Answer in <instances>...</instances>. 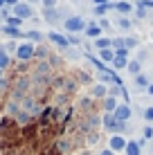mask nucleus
Listing matches in <instances>:
<instances>
[{"instance_id": "obj_1", "label": "nucleus", "mask_w": 153, "mask_h": 155, "mask_svg": "<svg viewBox=\"0 0 153 155\" xmlns=\"http://www.w3.org/2000/svg\"><path fill=\"white\" fill-rule=\"evenodd\" d=\"M34 54H36V45L32 41L18 43V50H16V58H18V61H32Z\"/></svg>"}, {"instance_id": "obj_2", "label": "nucleus", "mask_w": 153, "mask_h": 155, "mask_svg": "<svg viewBox=\"0 0 153 155\" xmlns=\"http://www.w3.org/2000/svg\"><path fill=\"white\" fill-rule=\"evenodd\" d=\"M63 29L70 31V34H81V31L86 29V20H83L81 16H70V18L63 20Z\"/></svg>"}, {"instance_id": "obj_3", "label": "nucleus", "mask_w": 153, "mask_h": 155, "mask_svg": "<svg viewBox=\"0 0 153 155\" xmlns=\"http://www.w3.org/2000/svg\"><path fill=\"white\" fill-rule=\"evenodd\" d=\"M126 144H128V140L122 135V133H113V135L108 137V148L113 153H122L126 148Z\"/></svg>"}, {"instance_id": "obj_4", "label": "nucleus", "mask_w": 153, "mask_h": 155, "mask_svg": "<svg viewBox=\"0 0 153 155\" xmlns=\"http://www.w3.org/2000/svg\"><path fill=\"white\" fill-rule=\"evenodd\" d=\"M101 126L106 128V130L113 135V133H119L124 128V124H119L117 119H115V115L113 113H104V117H101Z\"/></svg>"}, {"instance_id": "obj_5", "label": "nucleus", "mask_w": 153, "mask_h": 155, "mask_svg": "<svg viewBox=\"0 0 153 155\" xmlns=\"http://www.w3.org/2000/svg\"><path fill=\"white\" fill-rule=\"evenodd\" d=\"M12 9H14V16H16V18H20V20L34 18V9H32V5H27V2H18Z\"/></svg>"}, {"instance_id": "obj_6", "label": "nucleus", "mask_w": 153, "mask_h": 155, "mask_svg": "<svg viewBox=\"0 0 153 155\" xmlns=\"http://www.w3.org/2000/svg\"><path fill=\"white\" fill-rule=\"evenodd\" d=\"M115 119L119 121V124H126V121L131 119V115H133V110H131V106L128 104H119L117 108H115Z\"/></svg>"}, {"instance_id": "obj_7", "label": "nucleus", "mask_w": 153, "mask_h": 155, "mask_svg": "<svg viewBox=\"0 0 153 155\" xmlns=\"http://www.w3.org/2000/svg\"><path fill=\"white\" fill-rule=\"evenodd\" d=\"M99 126H101V117H99V115H88L86 121L81 124V128H83V130H88V133H95Z\"/></svg>"}, {"instance_id": "obj_8", "label": "nucleus", "mask_w": 153, "mask_h": 155, "mask_svg": "<svg viewBox=\"0 0 153 155\" xmlns=\"http://www.w3.org/2000/svg\"><path fill=\"white\" fill-rule=\"evenodd\" d=\"M47 38H50L52 43H54V45H59V50H63V52H65L68 47H70L68 38H65L63 34H59V31H50V34H47Z\"/></svg>"}, {"instance_id": "obj_9", "label": "nucleus", "mask_w": 153, "mask_h": 155, "mask_svg": "<svg viewBox=\"0 0 153 155\" xmlns=\"http://www.w3.org/2000/svg\"><path fill=\"white\" fill-rule=\"evenodd\" d=\"M90 97L92 99H106L108 97V85L106 83H95L90 88Z\"/></svg>"}, {"instance_id": "obj_10", "label": "nucleus", "mask_w": 153, "mask_h": 155, "mask_svg": "<svg viewBox=\"0 0 153 155\" xmlns=\"http://www.w3.org/2000/svg\"><path fill=\"white\" fill-rule=\"evenodd\" d=\"M101 27H99V23H86V29H83V34L88 36V38H101Z\"/></svg>"}, {"instance_id": "obj_11", "label": "nucleus", "mask_w": 153, "mask_h": 155, "mask_svg": "<svg viewBox=\"0 0 153 155\" xmlns=\"http://www.w3.org/2000/svg\"><path fill=\"white\" fill-rule=\"evenodd\" d=\"M124 153H126V155H142V146H140V142L128 140V144H126V148H124Z\"/></svg>"}, {"instance_id": "obj_12", "label": "nucleus", "mask_w": 153, "mask_h": 155, "mask_svg": "<svg viewBox=\"0 0 153 155\" xmlns=\"http://www.w3.org/2000/svg\"><path fill=\"white\" fill-rule=\"evenodd\" d=\"M108 47H113V38H106V36H101V38L95 41V50H97V52L108 50Z\"/></svg>"}, {"instance_id": "obj_13", "label": "nucleus", "mask_w": 153, "mask_h": 155, "mask_svg": "<svg viewBox=\"0 0 153 155\" xmlns=\"http://www.w3.org/2000/svg\"><path fill=\"white\" fill-rule=\"evenodd\" d=\"M117 106H119V101L108 94V97L104 99V113H115V108H117Z\"/></svg>"}, {"instance_id": "obj_14", "label": "nucleus", "mask_w": 153, "mask_h": 155, "mask_svg": "<svg viewBox=\"0 0 153 155\" xmlns=\"http://www.w3.org/2000/svg\"><path fill=\"white\" fill-rule=\"evenodd\" d=\"M0 29H2L7 36H12V38H23V36H25V34H23V31H20L18 27H12V25H2Z\"/></svg>"}, {"instance_id": "obj_15", "label": "nucleus", "mask_w": 153, "mask_h": 155, "mask_svg": "<svg viewBox=\"0 0 153 155\" xmlns=\"http://www.w3.org/2000/svg\"><path fill=\"white\" fill-rule=\"evenodd\" d=\"M126 70L133 74V77H138V74H142V63L138 61V58H131L128 65H126Z\"/></svg>"}, {"instance_id": "obj_16", "label": "nucleus", "mask_w": 153, "mask_h": 155, "mask_svg": "<svg viewBox=\"0 0 153 155\" xmlns=\"http://www.w3.org/2000/svg\"><path fill=\"white\" fill-rule=\"evenodd\" d=\"M126 65H128V58L115 54V58H113V70H126Z\"/></svg>"}, {"instance_id": "obj_17", "label": "nucleus", "mask_w": 153, "mask_h": 155, "mask_svg": "<svg viewBox=\"0 0 153 155\" xmlns=\"http://www.w3.org/2000/svg\"><path fill=\"white\" fill-rule=\"evenodd\" d=\"M43 18L47 20V23H56V20H59V12H56V7L43 9Z\"/></svg>"}, {"instance_id": "obj_18", "label": "nucleus", "mask_w": 153, "mask_h": 155, "mask_svg": "<svg viewBox=\"0 0 153 155\" xmlns=\"http://www.w3.org/2000/svg\"><path fill=\"white\" fill-rule=\"evenodd\" d=\"M99 58H101V63H113L115 50H113V47H108V50H101V52H99Z\"/></svg>"}, {"instance_id": "obj_19", "label": "nucleus", "mask_w": 153, "mask_h": 155, "mask_svg": "<svg viewBox=\"0 0 153 155\" xmlns=\"http://www.w3.org/2000/svg\"><path fill=\"white\" fill-rule=\"evenodd\" d=\"M113 9H117V12H122V14H131L135 7L131 2H113Z\"/></svg>"}, {"instance_id": "obj_20", "label": "nucleus", "mask_w": 153, "mask_h": 155, "mask_svg": "<svg viewBox=\"0 0 153 155\" xmlns=\"http://www.w3.org/2000/svg\"><path fill=\"white\" fill-rule=\"evenodd\" d=\"M135 85H138V88H149L151 81H149L146 74H138V77H135Z\"/></svg>"}, {"instance_id": "obj_21", "label": "nucleus", "mask_w": 153, "mask_h": 155, "mask_svg": "<svg viewBox=\"0 0 153 155\" xmlns=\"http://www.w3.org/2000/svg\"><path fill=\"white\" fill-rule=\"evenodd\" d=\"M9 63H12V58H9V54L5 50H0V70H7Z\"/></svg>"}, {"instance_id": "obj_22", "label": "nucleus", "mask_w": 153, "mask_h": 155, "mask_svg": "<svg viewBox=\"0 0 153 155\" xmlns=\"http://www.w3.org/2000/svg\"><path fill=\"white\" fill-rule=\"evenodd\" d=\"M108 9H113V2H108V5H99V7H95V16H99V18H104Z\"/></svg>"}, {"instance_id": "obj_23", "label": "nucleus", "mask_w": 153, "mask_h": 155, "mask_svg": "<svg viewBox=\"0 0 153 155\" xmlns=\"http://www.w3.org/2000/svg\"><path fill=\"white\" fill-rule=\"evenodd\" d=\"M124 45H126V50H135V47L140 45V41L135 38V36H126V38H124Z\"/></svg>"}, {"instance_id": "obj_24", "label": "nucleus", "mask_w": 153, "mask_h": 155, "mask_svg": "<svg viewBox=\"0 0 153 155\" xmlns=\"http://www.w3.org/2000/svg\"><path fill=\"white\" fill-rule=\"evenodd\" d=\"M86 144H88V146H97V144H99V133H97V130H95V133H88Z\"/></svg>"}, {"instance_id": "obj_25", "label": "nucleus", "mask_w": 153, "mask_h": 155, "mask_svg": "<svg viewBox=\"0 0 153 155\" xmlns=\"http://www.w3.org/2000/svg\"><path fill=\"white\" fill-rule=\"evenodd\" d=\"M142 137H144V142H151V140H153V126H151V124L144 126V130H142Z\"/></svg>"}, {"instance_id": "obj_26", "label": "nucleus", "mask_w": 153, "mask_h": 155, "mask_svg": "<svg viewBox=\"0 0 153 155\" xmlns=\"http://www.w3.org/2000/svg\"><path fill=\"white\" fill-rule=\"evenodd\" d=\"M142 119H144L146 124H153V106L144 108V113H142Z\"/></svg>"}, {"instance_id": "obj_27", "label": "nucleus", "mask_w": 153, "mask_h": 155, "mask_svg": "<svg viewBox=\"0 0 153 155\" xmlns=\"http://www.w3.org/2000/svg\"><path fill=\"white\" fill-rule=\"evenodd\" d=\"M36 72H38V74H47V72H50V63H47V61H41L38 65H36Z\"/></svg>"}, {"instance_id": "obj_28", "label": "nucleus", "mask_w": 153, "mask_h": 155, "mask_svg": "<svg viewBox=\"0 0 153 155\" xmlns=\"http://www.w3.org/2000/svg\"><path fill=\"white\" fill-rule=\"evenodd\" d=\"M2 50L7 52V54H9V52H14V54H16V50H18V43H16V41H9V43H5Z\"/></svg>"}, {"instance_id": "obj_29", "label": "nucleus", "mask_w": 153, "mask_h": 155, "mask_svg": "<svg viewBox=\"0 0 153 155\" xmlns=\"http://www.w3.org/2000/svg\"><path fill=\"white\" fill-rule=\"evenodd\" d=\"M113 50H115V52H119V50H126V45H124V38H113Z\"/></svg>"}, {"instance_id": "obj_30", "label": "nucleus", "mask_w": 153, "mask_h": 155, "mask_svg": "<svg viewBox=\"0 0 153 155\" xmlns=\"http://www.w3.org/2000/svg\"><path fill=\"white\" fill-rule=\"evenodd\" d=\"M25 36H27V38H32V41H43V34H41V31H34V29H32V31H27V34H25Z\"/></svg>"}, {"instance_id": "obj_31", "label": "nucleus", "mask_w": 153, "mask_h": 155, "mask_svg": "<svg viewBox=\"0 0 153 155\" xmlns=\"http://www.w3.org/2000/svg\"><path fill=\"white\" fill-rule=\"evenodd\" d=\"M135 7H142V9H153V0H138Z\"/></svg>"}, {"instance_id": "obj_32", "label": "nucleus", "mask_w": 153, "mask_h": 155, "mask_svg": "<svg viewBox=\"0 0 153 155\" xmlns=\"http://www.w3.org/2000/svg\"><path fill=\"white\" fill-rule=\"evenodd\" d=\"M5 25H12V27H20V25H23V20L16 18V16H12V18H7V23H5Z\"/></svg>"}, {"instance_id": "obj_33", "label": "nucleus", "mask_w": 153, "mask_h": 155, "mask_svg": "<svg viewBox=\"0 0 153 155\" xmlns=\"http://www.w3.org/2000/svg\"><path fill=\"white\" fill-rule=\"evenodd\" d=\"M79 106H81L83 110H90V106H92V97H83V99H81V104H79Z\"/></svg>"}, {"instance_id": "obj_34", "label": "nucleus", "mask_w": 153, "mask_h": 155, "mask_svg": "<svg viewBox=\"0 0 153 155\" xmlns=\"http://www.w3.org/2000/svg\"><path fill=\"white\" fill-rule=\"evenodd\" d=\"M41 5H43V9H52L59 5V0H41Z\"/></svg>"}, {"instance_id": "obj_35", "label": "nucleus", "mask_w": 153, "mask_h": 155, "mask_svg": "<svg viewBox=\"0 0 153 155\" xmlns=\"http://www.w3.org/2000/svg\"><path fill=\"white\" fill-rule=\"evenodd\" d=\"M65 54H68V58H72V61H79V58H81V54H79V52H72L70 47L65 50Z\"/></svg>"}, {"instance_id": "obj_36", "label": "nucleus", "mask_w": 153, "mask_h": 155, "mask_svg": "<svg viewBox=\"0 0 153 155\" xmlns=\"http://www.w3.org/2000/svg\"><path fill=\"white\" fill-rule=\"evenodd\" d=\"M117 25H119L122 29H131V20H128V18H119V20H117Z\"/></svg>"}, {"instance_id": "obj_37", "label": "nucleus", "mask_w": 153, "mask_h": 155, "mask_svg": "<svg viewBox=\"0 0 153 155\" xmlns=\"http://www.w3.org/2000/svg\"><path fill=\"white\" fill-rule=\"evenodd\" d=\"M34 56H43V58H45V56H47V50H45L43 45H36V54H34Z\"/></svg>"}, {"instance_id": "obj_38", "label": "nucleus", "mask_w": 153, "mask_h": 155, "mask_svg": "<svg viewBox=\"0 0 153 155\" xmlns=\"http://www.w3.org/2000/svg\"><path fill=\"white\" fill-rule=\"evenodd\" d=\"M133 12H135V16H138V18H146V9H142V7H135Z\"/></svg>"}, {"instance_id": "obj_39", "label": "nucleus", "mask_w": 153, "mask_h": 155, "mask_svg": "<svg viewBox=\"0 0 153 155\" xmlns=\"http://www.w3.org/2000/svg\"><path fill=\"white\" fill-rule=\"evenodd\" d=\"M68 146H70V144H68V140H61V142H59V151H61V153H65Z\"/></svg>"}, {"instance_id": "obj_40", "label": "nucleus", "mask_w": 153, "mask_h": 155, "mask_svg": "<svg viewBox=\"0 0 153 155\" xmlns=\"http://www.w3.org/2000/svg\"><path fill=\"white\" fill-rule=\"evenodd\" d=\"M20 0H5V7H16Z\"/></svg>"}, {"instance_id": "obj_41", "label": "nucleus", "mask_w": 153, "mask_h": 155, "mask_svg": "<svg viewBox=\"0 0 153 155\" xmlns=\"http://www.w3.org/2000/svg\"><path fill=\"white\" fill-rule=\"evenodd\" d=\"M99 27H104V29H108V27H110V23H108V20H106V18H101V20H99Z\"/></svg>"}, {"instance_id": "obj_42", "label": "nucleus", "mask_w": 153, "mask_h": 155, "mask_svg": "<svg viewBox=\"0 0 153 155\" xmlns=\"http://www.w3.org/2000/svg\"><path fill=\"white\" fill-rule=\"evenodd\" d=\"M144 58H146V50H140V54H138V61L142 63V61H144Z\"/></svg>"}, {"instance_id": "obj_43", "label": "nucleus", "mask_w": 153, "mask_h": 155, "mask_svg": "<svg viewBox=\"0 0 153 155\" xmlns=\"http://www.w3.org/2000/svg\"><path fill=\"white\" fill-rule=\"evenodd\" d=\"M99 155H117V153H113L110 148H104V151H99Z\"/></svg>"}, {"instance_id": "obj_44", "label": "nucleus", "mask_w": 153, "mask_h": 155, "mask_svg": "<svg viewBox=\"0 0 153 155\" xmlns=\"http://www.w3.org/2000/svg\"><path fill=\"white\" fill-rule=\"evenodd\" d=\"M92 2H95V7H99V5H108L110 0H92Z\"/></svg>"}, {"instance_id": "obj_45", "label": "nucleus", "mask_w": 153, "mask_h": 155, "mask_svg": "<svg viewBox=\"0 0 153 155\" xmlns=\"http://www.w3.org/2000/svg\"><path fill=\"white\" fill-rule=\"evenodd\" d=\"M146 90H149V94H153V83L149 85V88H146Z\"/></svg>"}, {"instance_id": "obj_46", "label": "nucleus", "mask_w": 153, "mask_h": 155, "mask_svg": "<svg viewBox=\"0 0 153 155\" xmlns=\"http://www.w3.org/2000/svg\"><path fill=\"white\" fill-rule=\"evenodd\" d=\"M34 2H41V0H27V5H34Z\"/></svg>"}, {"instance_id": "obj_47", "label": "nucleus", "mask_w": 153, "mask_h": 155, "mask_svg": "<svg viewBox=\"0 0 153 155\" xmlns=\"http://www.w3.org/2000/svg\"><path fill=\"white\" fill-rule=\"evenodd\" d=\"M149 148H151V153H153V140H151V142H149Z\"/></svg>"}, {"instance_id": "obj_48", "label": "nucleus", "mask_w": 153, "mask_h": 155, "mask_svg": "<svg viewBox=\"0 0 153 155\" xmlns=\"http://www.w3.org/2000/svg\"><path fill=\"white\" fill-rule=\"evenodd\" d=\"M5 7V0H0V9H2Z\"/></svg>"}, {"instance_id": "obj_49", "label": "nucleus", "mask_w": 153, "mask_h": 155, "mask_svg": "<svg viewBox=\"0 0 153 155\" xmlns=\"http://www.w3.org/2000/svg\"><path fill=\"white\" fill-rule=\"evenodd\" d=\"M0 81H2V70H0Z\"/></svg>"}, {"instance_id": "obj_50", "label": "nucleus", "mask_w": 153, "mask_h": 155, "mask_svg": "<svg viewBox=\"0 0 153 155\" xmlns=\"http://www.w3.org/2000/svg\"><path fill=\"white\" fill-rule=\"evenodd\" d=\"M0 27H2V18H0Z\"/></svg>"}, {"instance_id": "obj_51", "label": "nucleus", "mask_w": 153, "mask_h": 155, "mask_svg": "<svg viewBox=\"0 0 153 155\" xmlns=\"http://www.w3.org/2000/svg\"><path fill=\"white\" fill-rule=\"evenodd\" d=\"M135 2H138V0H135Z\"/></svg>"}, {"instance_id": "obj_52", "label": "nucleus", "mask_w": 153, "mask_h": 155, "mask_svg": "<svg viewBox=\"0 0 153 155\" xmlns=\"http://www.w3.org/2000/svg\"><path fill=\"white\" fill-rule=\"evenodd\" d=\"M75 2H77V0H75Z\"/></svg>"}]
</instances>
